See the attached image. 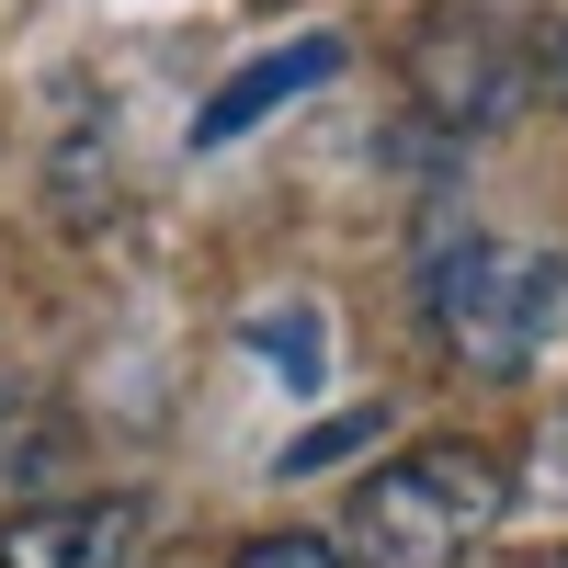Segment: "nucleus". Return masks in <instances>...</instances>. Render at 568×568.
<instances>
[{
  "label": "nucleus",
  "mask_w": 568,
  "mask_h": 568,
  "mask_svg": "<svg viewBox=\"0 0 568 568\" xmlns=\"http://www.w3.org/2000/svg\"><path fill=\"white\" fill-rule=\"evenodd\" d=\"M420 318H433V342L455 375H524L557 318H568V251L546 240H489V227H466V240H433L420 251Z\"/></svg>",
  "instance_id": "f257e3e1"
},
{
  "label": "nucleus",
  "mask_w": 568,
  "mask_h": 568,
  "mask_svg": "<svg viewBox=\"0 0 568 568\" xmlns=\"http://www.w3.org/2000/svg\"><path fill=\"white\" fill-rule=\"evenodd\" d=\"M511 511L489 444H409L353 489V568H466Z\"/></svg>",
  "instance_id": "f03ea898"
},
{
  "label": "nucleus",
  "mask_w": 568,
  "mask_h": 568,
  "mask_svg": "<svg viewBox=\"0 0 568 568\" xmlns=\"http://www.w3.org/2000/svg\"><path fill=\"white\" fill-rule=\"evenodd\" d=\"M0 568H149V500H23L0 511Z\"/></svg>",
  "instance_id": "7ed1b4c3"
},
{
  "label": "nucleus",
  "mask_w": 568,
  "mask_h": 568,
  "mask_svg": "<svg viewBox=\"0 0 568 568\" xmlns=\"http://www.w3.org/2000/svg\"><path fill=\"white\" fill-rule=\"evenodd\" d=\"M329 69H342V34H296V45H273V58H251V69H227V80L205 91V114H194V149H227V136H251L262 114L296 103V91H318Z\"/></svg>",
  "instance_id": "20e7f679"
},
{
  "label": "nucleus",
  "mask_w": 568,
  "mask_h": 568,
  "mask_svg": "<svg viewBox=\"0 0 568 568\" xmlns=\"http://www.w3.org/2000/svg\"><path fill=\"white\" fill-rule=\"evenodd\" d=\"M375 433H387V409H342V420H318V433H296V444H284V478H318V466L364 455Z\"/></svg>",
  "instance_id": "39448f33"
},
{
  "label": "nucleus",
  "mask_w": 568,
  "mask_h": 568,
  "mask_svg": "<svg viewBox=\"0 0 568 568\" xmlns=\"http://www.w3.org/2000/svg\"><path fill=\"white\" fill-rule=\"evenodd\" d=\"M251 342L273 353V375H296V387L318 375V318H307V307H273V318H251Z\"/></svg>",
  "instance_id": "423d86ee"
},
{
  "label": "nucleus",
  "mask_w": 568,
  "mask_h": 568,
  "mask_svg": "<svg viewBox=\"0 0 568 568\" xmlns=\"http://www.w3.org/2000/svg\"><path fill=\"white\" fill-rule=\"evenodd\" d=\"M227 568H353L342 546H318V535H262V546H240Z\"/></svg>",
  "instance_id": "0eeeda50"
},
{
  "label": "nucleus",
  "mask_w": 568,
  "mask_h": 568,
  "mask_svg": "<svg viewBox=\"0 0 568 568\" xmlns=\"http://www.w3.org/2000/svg\"><path fill=\"white\" fill-rule=\"evenodd\" d=\"M546 91H557V103H568V34L546 45Z\"/></svg>",
  "instance_id": "6e6552de"
}]
</instances>
